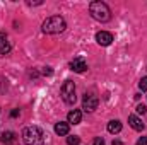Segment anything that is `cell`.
Returning <instances> with one entry per match:
<instances>
[{
	"instance_id": "6da1fadb",
	"label": "cell",
	"mask_w": 147,
	"mask_h": 145,
	"mask_svg": "<svg viewBox=\"0 0 147 145\" xmlns=\"http://www.w3.org/2000/svg\"><path fill=\"white\" fill-rule=\"evenodd\" d=\"M22 142L26 145H43L45 144V133L39 126H26L22 130Z\"/></svg>"
},
{
	"instance_id": "7a4b0ae2",
	"label": "cell",
	"mask_w": 147,
	"mask_h": 145,
	"mask_svg": "<svg viewBox=\"0 0 147 145\" xmlns=\"http://www.w3.org/2000/svg\"><path fill=\"white\" fill-rule=\"evenodd\" d=\"M89 14H91L92 19H96L99 22H108L111 19V10L105 2H91Z\"/></svg>"
},
{
	"instance_id": "3957f363",
	"label": "cell",
	"mask_w": 147,
	"mask_h": 145,
	"mask_svg": "<svg viewBox=\"0 0 147 145\" xmlns=\"http://www.w3.org/2000/svg\"><path fill=\"white\" fill-rule=\"evenodd\" d=\"M65 28H67V24H65V19L62 15H51L41 26L43 33H46V34H58V33L65 31Z\"/></svg>"
},
{
	"instance_id": "277c9868",
	"label": "cell",
	"mask_w": 147,
	"mask_h": 145,
	"mask_svg": "<svg viewBox=\"0 0 147 145\" xmlns=\"http://www.w3.org/2000/svg\"><path fill=\"white\" fill-rule=\"evenodd\" d=\"M60 94H62V99L67 103V104H74L75 103V84L72 80H65L62 89H60Z\"/></svg>"
},
{
	"instance_id": "5b68a950",
	"label": "cell",
	"mask_w": 147,
	"mask_h": 145,
	"mask_svg": "<svg viewBox=\"0 0 147 145\" xmlns=\"http://www.w3.org/2000/svg\"><path fill=\"white\" fill-rule=\"evenodd\" d=\"M98 104H99V99H98V96L96 94H92V92H86L84 94V99H82V109L86 111V113H92L94 109L98 108Z\"/></svg>"
},
{
	"instance_id": "8992f818",
	"label": "cell",
	"mask_w": 147,
	"mask_h": 145,
	"mask_svg": "<svg viewBox=\"0 0 147 145\" xmlns=\"http://www.w3.org/2000/svg\"><path fill=\"white\" fill-rule=\"evenodd\" d=\"M70 70H74V72L77 73H82L87 70V63H86V60L84 58H74L72 62H70Z\"/></svg>"
},
{
	"instance_id": "52a82bcc",
	"label": "cell",
	"mask_w": 147,
	"mask_h": 145,
	"mask_svg": "<svg viewBox=\"0 0 147 145\" xmlns=\"http://www.w3.org/2000/svg\"><path fill=\"white\" fill-rule=\"evenodd\" d=\"M96 41H98V44H101V46H110L111 41H113V34L108 33V31H99V33L96 34Z\"/></svg>"
},
{
	"instance_id": "ba28073f",
	"label": "cell",
	"mask_w": 147,
	"mask_h": 145,
	"mask_svg": "<svg viewBox=\"0 0 147 145\" xmlns=\"http://www.w3.org/2000/svg\"><path fill=\"white\" fill-rule=\"evenodd\" d=\"M10 51V41L5 33H0V56H5Z\"/></svg>"
},
{
	"instance_id": "9c48e42d",
	"label": "cell",
	"mask_w": 147,
	"mask_h": 145,
	"mask_svg": "<svg viewBox=\"0 0 147 145\" xmlns=\"http://www.w3.org/2000/svg\"><path fill=\"white\" fill-rule=\"evenodd\" d=\"M128 123H130V126H132L134 130H137V132H142V130L146 128V125L142 123V119L137 118L135 114H130V116H128Z\"/></svg>"
},
{
	"instance_id": "30bf717a",
	"label": "cell",
	"mask_w": 147,
	"mask_h": 145,
	"mask_svg": "<svg viewBox=\"0 0 147 145\" xmlns=\"http://www.w3.org/2000/svg\"><path fill=\"white\" fill-rule=\"evenodd\" d=\"M16 140H17V137H16L14 132H3V133H0V142L2 144L12 145V144H16Z\"/></svg>"
},
{
	"instance_id": "8fae6325",
	"label": "cell",
	"mask_w": 147,
	"mask_h": 145,
	"mask_svg": "<svg viewBox=\"0 0 147 145\" xmlns=\"http://www.w3.org/2000/svg\"><path fill=\"white\" fill-rule=\"evenodd\" d=\"M67 118H69V123H70V125H79L80 119H82V113H80L79 109H72Z\"/></svg>"
},
{
	"instance_id": "7c38bea8",
	"label": "cell",
	"mask_w": 147,
	"mask_h": 145,
	"mask_svg": "<svg viewBox=\"0 0 147 145\" xmlns=\"http://www.w3.org/2000/svg\"><path fill=\"white\" fill-rule=\"evenodd\" d=\"M55 133H57V135H60V137L69 135V123H63V121L57 123V125H55Z\"/></svg>"
},
{
	"instance_id": "4fadbf2b",
	"label": "cell",
	"mask_w": 147,
	"mask_h": 145,
	"mask_svg": "<svg viewBox=\"0 0 147 145\" xmlns=\"http://www.w3.org/2000/svg\"><path fill=\"white\" fill-rule=\"evenodd\" d=\"M108 132L113 133V135L120 133V132H121V123H120L118 119H111L110 123H108Z\"/></svg>"
},
{
	"instance_id": "5bb4252c",
	"label": "cell",
	"mask_w": 147,
	"mask_h": 145,
	"mask_svg": "<svg viewBox=\"0 0 147 145\" xmlns=\"http://www.w3.org/2000/svg\"><path fill=\"white\" fill-rule=\"evenodd\" d=\"M67 144L69 145H79L80 144V138L75 137V135H74V137H67Z\"/></svg>"
},
{
	"instance_id": "9a60e30c",
	"label": "cell",
	"mask_w": 147,
	"mask_h": 145,
	"mask_svg": "<svg viewBox=\"0 0 147 145\" xmlns=\"http://www.w3.org/2000/svg\"><path fill=\"white\" fill-rule=\"evenodd\" d=\"M139 87H140V91H147V77H142L140 79V82H139Z\"/></svg>"
},
{
	"instance_id": "2e32d148",
	"label": "cell",
	"mask_w": 147,
	"mask_h": 145,
	"mask_svg": "<svg viewBox=\"0 0 147 145\" xmlns=\"http://www.w3.org/2000/svg\"><path fill=\"white\" fill-rule=\"evenodd\" d=\"M137 113H139V114H146L147 113L146 104H139V106H137Z\"/></svg>"
},
{
	"instance_id": "e0dca14e",
	"label": "cell",
	"mask_w": 147,
	"mask_h": 145,
	"mask_svg": "<svg viewBox=\"0 0 147 145\" xmlns=\"http://www.w3.org/2000/svg\"><path fill=\"white\" fill-rule=\"evenodd\" d=\"M92 145H105V140H103L101 137H98V138H94V142H92Z\"/></svg>"
},
{
	"instance_id": "ac0fdd59",
	"label": "cell",
	"mask_w": 147,
	"mask_h": 145,
	"mask_svg": "<svg viewBox=\"0 0 147 145\" xmlns=\"http://www.w3.org/2000/svg\"><path fill=\"white\" fill-rule=\"evenodd\" d=\"M137 145H147V137H140L139 142H137Z\"/></svg>"
},
{
	"instance_id": "d6986e66",
	"label": "cell",
	"mask_w": 147,
	"mask_h": 145,
	"mask_svg": "<svg viewBox=\"0 0 147 145\" xmlns=\"http://www.w3.org/2000/svg\"><path fill=\"white\" fill-rule=\"evenodd\" d=\"M43 73H45V75H51V73H53V70H51L50 67H45V70H43Z\"/></svg>"
},
{
	"instance_id": "ffe728a7",
	"label": "cell",
	"mask_w": 147,
	"mask_h": 145,
	"mask_svg": "<svg viewBox=\"0 0 147 145\" xmlns=\"http://www.w3.org/2000/svg\"><path fill=\"white\" fill-rule=\"evenodd\" d=\"M10 116H12V118H16V116H19V109H14V111L10 113Z\"/></svg>"
},
{
	"instance_id": "44dd1931",
	"label": "cell",
	"mask_w": 147,
	"mask_h": 145,
	"mask_svg": "<svg viewBox=\"0 0 147 145\" xmlns=\"http://www.w3.org/2000/svg\"><path fill=\"white\" fill-rule=\"evenodd\" d=\"M28 5H41V2H28Z\"/></svg>"
},
{
	"instance_id": "7402d4cb",
	"label": "cell",
	"mask_w": 147,
	"mask_h": 145,
	"mask_svg": "<svg viewBox=\"0 0 147 145\" xmlns=\"http://www.w3.org/2000/svg\"><path fill=\"white\" fill-rule=\"evenodd\" d=\"M113 145H123L120 140H113Z\"/></svg>"
}]
</instances>
